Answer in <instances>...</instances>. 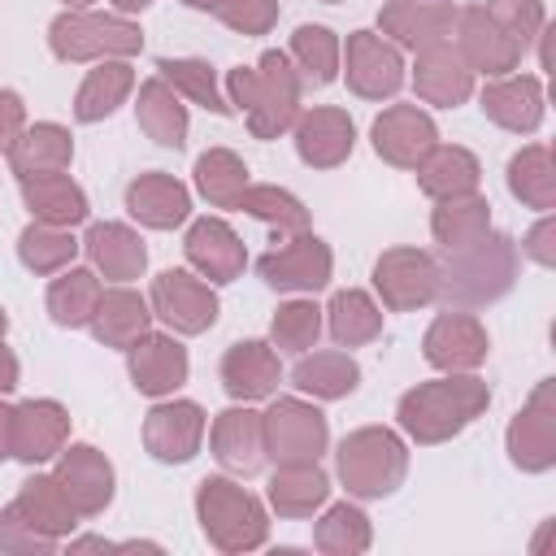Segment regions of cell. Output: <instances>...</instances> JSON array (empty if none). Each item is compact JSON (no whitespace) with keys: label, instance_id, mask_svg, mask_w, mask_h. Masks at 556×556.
<instances>
[{"label":"cell","instance_id":"cell-12","mask_svg":"<svg viewBox=\"0 0 556 556\" xmlns=\"http://www.w3.org/2000/svg\"><path fill=\"white\" fill-rule=\"evenodd\" d=\"M152 317H161L174 334H204L217 321V295L187 269H165L152 278Z\"/></svg>","mask_w":556,"mask_h":556},{"label":"cell","instance_id":"cell-4","mask_svg":"<svg viewBox=\"0 0 556 556\" xmlns=\"http://www.w3.org/2000/svg\"><path fill=\"white\" fill-rule=\"evenodd\" d=\"M195 517H200L204 539L217 552H230V556L261 547L265 534H269L261 500L252 491H243L239 482H230V478H204L195 486Z\"/></svg>","mask_w":556,"mask_h":556},{"label":"cell","instance_id":"cell-15","mask_svg":"<svg viewBox=\"0 0 556 556\" xmlns=\"http://www.w3.org/2000/svg\"><path fill=\"white\" fill-rule=\"evenodd\" d=\"M374 152L395 165V169H417V161L439 143V130L430 122V113H421L417 104H391L374 117Z\"/></svg>","mask_w":556,"mask_h":556},{"label":"cell","instance_id":"cell-43","mask_svg":"<svg viewBox=\"0 0 556 556\" xmlns=\"http://www.w3.org/2000/svg\"><path fill=\"white\" fill-rule=\"evenodd\" d=\"M78 239L65 230V226H43V222H30L22 235H17V256L30 274H61L65 265H74L78 256Z\"/></svg>","mask_w":556,"mask_h":556},{"label":"cell","instance_id":"cell-31","mask_svg":"<svg viewBox=\"0 0 556 556\" xmlns=\"http://www.w3.org/2000/svg\"><path fill=\"white\" fill-rule=\"evenodd\" d=\"M135 117H139V126L152 143H161V148H182L187 143V104L178 100V91L161 74L139 83Z\"/></svg>","mask_w":556,"mask_h":556},{"label":"cell","instance_id":"cell-9","mask_svg":"<svg viewBox=\"0 0 556 556\" xmlns=\"http://www.w3.org/2000/svg\"><path fill=\"white\" fill-rule=\"evenodd\" d=\"M508 460L526 473H547L556 465V400H552V378L534 387L526 408L508 421Z\"/></svg>","mask_w":556,"mask_h":556},{"label":"cell","instance_id":"cell-32","mask_svg":"<svg viewBox=\"0 0 556 556\" xmlns=\"http://www.w3.org/2000/svg\"><path fill=\"white\" fill-rule=\"evenodd\" d=\"M417 187L430 195V200H443V195H460V191H478V178H482V165L469 148H456V143H434L421 161H417Z\"/></svg>","mask_w":556,"mask_h":556},{"label":"cell","instance_id":"cell-2","mask_svg":"<svg viewBox=\"0 0 556 556\" xmlns=\"http://www.w3.org/2000/svg\"><path fill=\"white\" fill-rule=\"evenodd\" d=\"M521 269V252L508 235L486 230L482 239L447 252V265H439V295L447 308H482L500 295H508L513 278Z\"/></svg>","mask_w":556,"mask_h":556},{"label":"cell","instance_id":"cell-42","mask_svg":"<svg viewBox=\"0 0 556 556\" xmlns=\"http://www.w3.org/2000/svg\"><path fill=\"white\" fill-rule=\"evenodd\" d=\"M248 165L230 152V148H208L195 156V191L213 204V208H235L239 191L248 187Z\"/></svg>","mask_w":556,"mask_h":556},{"label":"cell","instance_id":"cell-24","mask_svg":"<svg viewBox=\"0 0 556 556\" xmlns=\"http://www.w3.org/2000/svg\"><path fill=\"white\" fill-rule=\"evenodd\" d=\"M482 113L513 135H534L543 122V83L534 74H504L482 87Z\"/></svg>","mask_w":556,"mask_h":556},{"label":"cell","instance_id":"cell-54","mask_svg":"<svg viewBox=\"0 0 556 556\" xmlns=\"http://www.w3.org/2000/svg\"><path fill=\"white\" fill-rule=\"evenodd\" d=\"M17 374H22V369H17V356H13V352L4 348V339H0V395L17 387Z\"/></svg>","mask_w":556,"mask_h":556},{"label":"cell","instance_id":"cell-55","mask_svg":"<svg viewBox=\"0 0 556 556\" xmlns=\"http://www.w3.org/2000/svg\"><path fill=\"white\" fill-rule=\"evenodd\" d=\"M13 456V408L0 404V460Z\"/></svg>","mask_w":556,"mask_h":556},{"label":"cell","instance_id":"cell-33","mask_svg":"<svg viewBox=\"0 0 556 556\" xmlns=\"http://www.w3.org/2000/svg\"><path fill=\"white\" fill-rule=\"evenodd\" d=\"M70 156H74V139L56 122L26 126L17 135V143L9 148V165H13L17 178H26V174H61V169H70Z\"/></svg>","mask_w":556,"mask_h":556},{"label":"cell","instance_id":"cell-60","mask_svg":"<svg viewBox=\"0 0 556 556\" xmlns=\"http://www.w3.org/2000/svg\"><path fill=\"white\" fill-rule=\"evenodd\" d=\"M65 4H70V9H87L91 0H65Z\"/></svg>","mask_w":556,"mask_h":556},{"label":"cell","instance_id":"cell-45","mask_svg":"<svg viewBox=\"0 0 556 556\" xmlns=\"http://www.w3.org/2000/svg\"><path fill=\"white\" fill-rule=\"evenodd\" d=\"M291 65L304 87H326L339 74V39L326 26H300L291 35Z\"/></svg>","mask_w":556,"mask_h":556},{"label":"cell","instance_id":"cell-17","mask_svg":"<svg viewBox=\"0 0 556 556\" xmlns=\"http://www.w3.org/2000/svg\"><path fill=\"white\" fill-rule=\"evenodd\" d=\"M52 473L65 486L70 504L78 508V517H100L113 504V465H109V456L100 447H91V443L61 447V460H56Z\"/></svg>","mask_w":556,"mask_h":556},{"label":"cell","instance_id":"cell-52","mask_svg":"<svg viewBox=\"0 0 556 556\" xmlns=\"http://www.w3.org/2000/svg\"><path fill=\"white\" fill-rule=\"evenodd\" d=\"M26 130V104L17 91H4L0 87V152L9 156V148L17 143V135Z\"/></svg>","mask_w":556,"mask_h":556},{"label":"cell","instance_id":"cell-28","mask_svg":"<svg viewBox=\"0 0 556 556\" xmlns=\"http://www.w3.org/2000/svg\"><path fill=\"white\" fill-rule=\"evenodd\" d=\"M22 182V200L30 208L35 222L43 226H78L87 222V191L61 169V174H26L17 178Z\"/></svg>","mask_w":556,"mask_h":556},{"label":"cell","instance_id":"cell-29","mask_svg":"<svg viewBox=\"0 0 556 556\" xmlns=\"http://www.w3.org/2000/svg\"><path fill=\"white\" fill-rule=\"evenodd\" d=\"M83 248H87L91 265H96L104 278H113V282H130V278H139L143 265H148L143 239H139L130 226H122V222H91L87 235H83Z\"/></svg>","mask_w":556,"mask_h":556},{"label":"cell","instance_id":"cell-19","mask_svg":"<svg viewBox=\"0 0 556 556\" xmlns=\"http://www.w3.org/2000/svg\"><path fill=\"white\" fill-rule=\"evenodd\" d=\"M352 148H356V126L343 109L321 104V109H308L295 117V152L304 165L334 169L352 156Z\"/></svg>","mask_w":556,"mask_h":556},{"label":"cell","instance_id":"cell-58","mask_svg":"<svg viewBox=\"0 0 556 556\" xmlns=\"http://www.w3.org/2000/svg\"><path fill=\"white\" fill-rule=\"evenodd\" d=\"M182 4H187V9H217L222 0H182Z\"/></svg>","mask_w":556,"mask_h":556},{"label":"cell","instance_id":"cell-21","mask_svg":"<svg viewBox=\"0 0 556 556\" xmlns=\"http://www.w3.org/2000/svg\"><path fill=\"white\" fill-rule=\"evenodd\" d=\"M70 439V413L56 400H26L13 408V456L26 465H43L61 456Z\"/></svg>","mask_w":556,"mask_h":556},{"label":"cell","instance_id":"cell-57","mask_svg":"<svg viewBox=\"0 0 556 556\" xmlns=\"http://www.w3.org/2000/svg\"><path fill=\"white\" fill-rule=\"evenodd\" d=\"M109 4H113L117 13H143V9L152 4V0H109Z\"/></svg>","mask_w":556,"mask_h":556},{"label":"cell","instance_id":"cell-47","mask_svg":"<svg viewBox=\"0 0 556 556\" xmlns=\"http://www.w3.org/2000/svg\"><path fill=\"white\" fill-rule=\"evenodd\" d=\"M156 70H161V78H165L178 96H187L191 104H200V109H208V113H230V104H226L222 91H217V78H213V65H208V61H195V56H161Z\"/></svg>","mask_w":556,"mask_h":556},{"label":"cell","instance_id":"cell-7","mask_svg":"<svg viewBox=\"0 0 556 556\" xmlns=\"http://www.w3.org/2000/svg\"><path fill=\"white\" fill-rule=\"evenodd\" d=\"M261 430H265V456H274L278 465H304V460H317L330 443V430H326V417L295 400V395H282L269 404V413H261Z\"/></svg>","mask_w":556,"mask_h":556},{"label":"cell","instance_id":"cell-34","mask_svg":"<svg viewBox=\"0 0 556 556\" xmlns=\"http://www.w3.org/2000/svg\"><path fill=\"white\" fill-rule=\"evenodd\" d=\"M326 500H330V478L317 469V460L278 465L269 478V504L278 517H313Z\"/></svg>","mask_w":556,"mask_h":556},{"label":"cell","instance_id":"cell-5","mask_svg":"<svg viewBox=\"0 0 556 556\" xmlns=\"http://www.w3.org/2000/svg\"><path fill=\"white\" fill-rule=\"evenodd\" d=\"M408 473V447L387 426H361L339 443V478L361 500L391 495Z\"/></svg>","mask_w":556,"mask_h":556},{"label":"cell","instance_id":"cell-27","mask_svg":"<svg viewBox=\"0 0 556 556\" xmlns=\"http://www.w3.org/2000/svg\"><path fill=\"white\" fill-rule=\"evenodd\" d=\"M213 456L222 469L230 473H256L265 465V430H261V413L252 408H226L213 421Z\"/></svg>","mask_w":556,"mask_h":556},{"label":"cell","instance_id":"cell-14","mask_svg":"<svg viewBox=\"0 0 556 556\" xmlns=\"http://www.w3.org/2000/svg\"><path fill=\"white\" fill-rule=\"evenodd\" d=\"M421 352L443 374H469V369H478L486 361L491 339H486L482 321L469 308H447V313H439L430 321V330L421 339Z\"/></svg>","mask_w":556,"mask_h":556},{"label":"cell","instance_id":"cell-18","mask_svg":"<svg viewBox=\"0 0 556 556\" xmlns=\"http://www.w3.org/2000/svg\"><path fill=\"white\" fill-rule=\"evenodd\" d=\"M456 13L460 9H452V0H387L382 13H378V26L400 48L421 52V48H434V43L452 39Z\"/></svg>","mask_w":556,"mask_h":556},{"label":"cell","instance_id":"cell-3","mask_svg":"<svg viewBox=\"0 0 556 556\" xmlns=\"http://www.w3.org/2000/svg\"><path fill=\"white\" fill-rule=\"evenodd\" d=\"M230 104L248 113V130L256 139H278L300 117V74L287 52H265L256 65H239L226 78Z\"/></svg>","mask_w":556,"mask_h":556},{"label":"cell","instance_id":"cell-20","mask_svg":"<svg viewBox=\"0 0 556 556\" xmlns=\"http://www.w3.org/2000/svg\"><path fill=\"white\" fill-rule=\"evenodd\" d=\"M126 365H130V378L143 395H174L182 382H187V348L174 339V334H139L130 348H126Z\"/></svg>","mask_w":556,"mask_h":556},{"label":"cell","instance_id":"cell-61","mask_svg":"<svg viewBox=\"0 0 556 556\" xmlns=\"http://www.w3.org/2000/svg\"><path fill=\"white\" fill-rule=\"evenodd\" d=\"M326 4H339V0H326Z\"/></svg>","mask_w":556,"mask_h":556},{"label":"cell","instance_id":"cell-59","mask_svg":"<svg viewBox=\"0 0 556 556\" xmlns=\"http://www.w3.org/2000/svg\"><path fill=\"white\" fill-rule=\"evenodd\" d=\"M4 330H9V313L0 308V339H4Z\"/></svg>","mask_w":556,"mask_h":556},{"label":"cell","instance_id":"cell-11","mask_svg":"<svg viewBox=\"0 0 556 556\" xmlns=\"http://www.w3.org/2000/svg\"><path fill=\"white\" fill-rule=\"evenodd\" d=\"M330 269H334V256L313 230L291 235L282 248H274L256 261V274L274 291H321L330 282Z\"/></svg>","mask_w":556,"mask_h":556},{"label":"cell","instance_id":"cell-35","mask_svg":"<svg viewBox=\"0 0 556 556\" xmlns=\"http://www.w3.org/2000/svg\"><path fill=\"white\" fill-rule=\"evenodd\" d=\"M135 87V70L122 61V56H109V61H96V70H87L78 96H74V117L78 122H104Z\"/></svg>","mask_w":556,"mask_h":556},{"label":"cell","instance_id":"cell-56","mask_svg":"<svg viewBox=\"0 0 556 556\" xmlns=\"http://www.w3.org/2000/svg\"><path fill=\"white\" fill-rule=\"evenodd\" d=\"M113 547H117V543L96 539V534H91V539H74V543H70V552H113Z\"/></svg>","mask_w":556,"mask_h":556},{"label":"cell","instance_id":"cell-36","mask_svg":"<svg viewBox=\"0 0 556 556\" xmlns=\"http://www.w3.org/2000/svg\"><path fill=\"white\" fill-rule=\"evenodd\" d=\"M430 230L447 252H456V248H465V243H473L491 230V204L478 191L443 195L439 208L430 213Z\"/></svg>","mask_w":556,"mask_h":556},{"label":"cell","instance_id":"cell-41","mask_svg":"<svg viewBox=\"0 0 556 556\" xmlns=\"http://www.w3.org/2000/svg\"><path fill=\"white\" fill-rule=\"evenodd\" d=\"M100 278L91 274V269H74V265H65L61 269V278H52V287H48V313H52V321L56 326H87L91 321V313H96V304H100Z\"/></svg>","mask_w":556,"mask_h":556},{"label":"cell","instance_id":"cell-37","mask_svg":"<svg viewBox=\"0 0 556 556\" xmlns=\"http://www.w3.org/2000/svg\"><path fill=\"white\" fill-rule=\"evenodd\" d=\"M508 191L539 213L556 208V165H552V148L547 143H526L513 161H508Z\"/></svg>","mask_w":556,"mask_h":556},{"label":"cell","instance_id":"cell-25","mask_svg":"<svg viewBox=\"0 0 556 556\" xmlns=\"http://www.w3.org/2000/svg\"><path fill=\"white\" fill-rule=\"evenodd\" d=\"M126 213L139 222V226H152V230H174L187 222L191 213V191L174 178V174H139L130 187H126Z\"/></svg>","mask_w":556,"mask_h":556},{"label":"cell","instance_id":"cell-51","mask_svg":"<svg viewBox=\"0 0 556 556\" xmlns=\"http://www.w3.org/2000/svg\"><path fill=\"white\" fill-rule=\"evenodd\" d=\"M213 13L239 35H265L278 22V0H222Z\"/></svg>","mask_w":556,"mask_h":556},{"label":"cell","instance_id":"cell-30","mask_svg":"<svg viewBox=\"0 0 556 556\" xmlns=\"http://www.w3.org/2000/svg\"><path fill=\"white\" fill-rule=\"evenodd\" d=\"M91 334L104 343V348H130L139 334H148L152 326V308L139 291L130 287H113V291H100V304L91 313Z\"/></svg>","mask_w":556,"mask_h":556},{"label":"cell","instance_id":"cell-10","mask_svg":"<svg viewBox=\"0 0 556 556\" xmlns=\"http://www.w3.org/2000/svg\"><path fill=\"white\" fill-rule=\"evenodd\" d=\"M343 74L361 100H391L404 87V56L382 35L352 30L348 48H343Z\"/></svg>","mask_w":556,"mask_h":556},{"label":"cell","instance_id":"cell-53","mask_svg":"<svg viewBox=\"0 0 556 556\" xmlns=\"http://www.w3.org/2000/svg\"><path fill=\"white\" fill-rule=\"evenodd\" d=\"M526 252H530V261H539V265H556V222L552 217H543L530 235H526V243H521Z\"/></svg>","mask_w":556,"mask_h":556},{"label":"cell","instance_id":"cell-48","mask_svg":"<svg viewBox=\"0 0 556 556\" xmlns=\"http://www.w3.org/2000/svg\"><path fill=\"white\" fill-rule=\"evenodd\" d=\"M321 334V308L313 300H287L274 308L269 339L278 352H308Z\"/></svg>","mask_w":556,"mask_h":556},{"label":"cell","instance_id":"cell-8","mask_svg":"<svg viewBox=\"0 0 556 556\" xmlns=\"http://www.w3.org/2000/svg\"><path fill=\"white\" fill-rule=\"evenodd\" d=\"M374 287L395 313L421 308L439 295V261L421 248H387L374 261Z\"/></svg>","mask_w":556,"mask_h":556},{"label":"cell","instance_id":"cell-39","mask_svg":"<svg viewBox=\"0 0 556 556\" xmlns=\"http://www.w3.org/2000/svg\"><path fill=\"white\" fill-rule=\"evenodd\" d=\"M13 504H17L43 534H52V539H61V534H70V530L78 526V508L70 504L65 486L56 482V473H35V478H26Z\"/></svg>","mask_w":556,"mask_h":556},{"label":"cell","instance_id":"cell-16","mask_svg":"<svg viewBox=\"0 0 556 556\" xmlns=\"http://www.w3.org/2000/svg\"><path fill=\"white\" fill-rule=\"evenodd\" d=\"M204 439V408L195 400H165L143 417V447L165 460V465H182L200 452Z\"/></svg>","mask_w":556,"mask_h":556},{"label":"cell","instance_id":"cell-22","mask_svg":"<svg viewBox=\"0 0 556 556\" xmlns=\"http://www.w3.org/2000/svg\"><path fill=\"white\" fill-rule=\"evenodd\" d=\"M187 261L208 278V282H235L248 265V248L243 239L222 222V217H200L191 222L187 239H182Z\"/></svg>","mask_w":556,"mask_h":556},{"label":"cell","instance_id":"cell-46","mask_svg":"<svg viewBox=\"0 0 556 556\" xmlns=\"http://www.w3.org/2000/svg\"><path fill=\"white\" fill-rule=\"evenodd\" d=\"M235 208H239V213H252L256 222L274 226L278 235H300V230H308V208H304L291 191H282V187H256V182H248V187L239 191Z\"/></svg>","mask_w":556,"mask_h":556},{"label":"cell","instance_id":"cell-38","mask_svg":"<svg viewBox=\"0 0 556 556\" xmlns=\"http://www.w3.org/2000/svg\"><path fill=\"white\" fill-rule=\"evenodd\" d=\"M361 382V365L348 352H313L291 369V387L313 400H343Z\"/></svg>","mask_w":556,"mask_h":556},{"label":"cell","instance_id":"cell-50","mask_svg":"<svg viewBox=\"0 0 556 556\" xmlns=\"http://www.w3.org/2000/svg\"><path fill=\"white\" fill-rule=\"evenodd\" d=\"M486 13L526 48L530 39H539L547 30V17H543V0H491Z\"/></svg>","mask_w":556,"mask_h":556},{"label":"cell","instance_id":"cell-44","mask_svg":"<svg viewBox=\"0 0 556 556\" xmlns=\"http://www.w3.org/2000/svg\"><path fill=\"white\" fill-rule=\"evenodd\" d=\"M313 543L317 552L326 556H361L369 543H374V530H369V517L356 508V504H330L313 530Z\"/></svg>","mask_w":556,"mask_h":556},{"label":"cell","instance_id":"cell-6","mask_svg":"<svg viewBox=\"0 0 556 556\" xmlns=\"http://www.w3.org/2000/svg\"><path fill=\"white\" fill-rule=\"evenodd\" d=\"M48 48L56 61H109L130 56L143 48V30L126 13H91V9H65L48 26Z\"/></svg>","mask_w":556,"mask_h":556},{"label":"cell","instance_id":"cell-49","mask_svg":"<svg viewBox=\"0 0 556 556\" xmlns=\"http://www.w3.org/2000/svg\"><path fill=\"white\" fill-rule=\"evenodd\" d=\"M56 539L43 534L17 504L0 508V552H13V556H35V552H52Z\"/></svg>","mask_w":556,"mask_h":556},{"label":"cell","instance_id":"cell-1","mask_svg":"<svg viewBox=\"0 0 556 556\" xmlns=\"http://www.w3.org/2000/svg\"><path fill=\"white\" fill-rule=\"evenodd\" d=\"M491 404V387L473 374H447L434 382H417L413 391L400 395L395 417L400 430L417 443H447L452 434H460L473 417H482V408Z\"/></svg>","mask_w":556,"mask_h":556},{"label":"cell","instance_id":"cell-23","mask_svg":"<svg viewBox=\"0 0 556 556\" xmlns=\"http://www.w3.org/2000/svg\"><path fill=\"white\" fill-rule=\"evenodd\" d=\"M222 387L230 400H265L278 391V378H282V365H278V352L261 339H243V343H230L226 356H222Z\"/></svg>","mask_w":556,"mask_h":556},{"label":"cell","instance_id":"cell-13","mask_svg":"<svg viewBox=\"0 0 556 556\" xmlns=\"http://www.w3.org/2000/svg\"><path fill=\"white\" fill-rule=\"evenodd\" d=\"M456 52H460V61L469 65V70H478V74H491V78H504V74H513L517 65H521V43L482 9V4H473V9H460L456 13Z\"/></svg>","mask_w":556,"mask_h":556},{"label":"cell","instance_id":"cell-26","mask_svg":"<svg viewBox=\"0 0 556 556\" xmlns=\"http://www.w3.org/2000/svg\"><path fill=\"white\" fill-rule=\"evenodd\" d=\"M413 87L426 104H443L456 109L473 96V70L460 61V52H452L447 43L421 48L417 52V70H413Z\"/></svg>","mask_w":556,"mask_h":556},{"label":"cell","instance_id":"cell-40","mask_svg":"<svg viewBox=\"0 0 556 556\" xmlns=\"http://www.w3.org/2000/svg\"><path fill=\"white\" fill-rule=\"evenodd\" d=\"M321 313H326V326H330L334 343H343V348H361V343H374L382 334V308L356 287L334 291Z\"/></svg>","mask_w":556,"mask_h":556}]
</instances>
